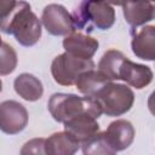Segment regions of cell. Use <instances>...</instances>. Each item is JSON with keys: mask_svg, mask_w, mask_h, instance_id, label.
<instances>
[{"mask_svg": "<svg viewBox=\"0 0 155 155\" xmlns=\"http://www.w3.org/2000/svg\"><path fill=\"white\" fill-rule=\"evenodd\" d=\"M94 62L92 59L76 58L67 52L58 54L51 64V74L53 80L62 86L75 85L78 78L88 70L94 69Z\"/></svg>", "mask_w": 155, "mask_h": 155, "instance_id": "5b68a950", "label": "cell"}, {"mask_svg": "<svg viewBox=\"0 0 155 155\" xmlns=\"http://www.w3.org/2000/svg\"><path fill=\"white\" fill-rule=\"evenodd\" d=\"M110 80H108L103 74H101L98 70H88L82 73L76 82L75 86L79 92L85 94L86 97H94L107 84H109Z\"/></svg>", "mask_w": 155, "mask_h": 155, "instance_id": "2e32d148", "label": "cell"}, {"mask_svg": "<svg viewBox=\"0 0 155 155\" xmlns=\"http://www.w3.org/2000/svg\"><path fill=\"white\" fill-rule=\"evenodd\" d=\"M148 109L151 113V115L155 116V90L150 93V96L148 98Z\"/></svg>", "mask_w": 155, "mask_h": 155, "instance_id": "44dd1931", "label": "cell"}, {"mask_svg": "<svg viewBox=\"0 0 155 155\" xmlns=\"http://www.w3.org/2000/svg\"><path fill=\"white\" fill-rule=\"evenodd\" d=\"M0 28L24 47L34 46L41 38V22L25 1L1 2Z\"/></svg>", "mask_w": 155, "mask_h": 155, "instance_id": "6da1fadb", "label": "cell"}, {"mask_svg": "<svg viewBox=\"0 0 155 155\" xmlns=\"http://www.w3.org/2000/svg\"><path fill=\"white\" fill-rule=\"evenodd\" d=\"M28 125L25 107L16 101H4L0 104V128L6 134H17Z\"/></svg>", "mask_w": 155, "mask_h": 155, "instance_id": "52a82bcc", "label": "cell"}, {"mask_svg": "<svg viewBox=\"0 0 155 155\" xmlns=\"http://www.w3.org/2000/svg\"><path fill=\"white\" fill-rule=\"evenodd\" d=\"M17 65V53L11 45L2 41L1 44V58H0V74L5 76L11 74Z\"/></svg>", "mask_w": 155, "mask_h": 155, "instance_id": "d6986e66", "label": "cell"}, {"mask_svg": "<svg viewBox=\"0 0 155 155\" xmlns=\"http://www.w3.org/2000/svg\"><path fill=\"white\" fill-rule=\"evenodd\" d=\"M76 30L91 33L94 28L110 29L115 23V10L105 1H82L71 13Z\"/></svg>", "mask_w": 155, "mask_h": 155, "instance_id": "3957f363", "label": "cell"}, {"mask_svg": "<svg viewBox=\"0 0 155 155\" xmlns=\"http://www.w3.org/2000/svg\"><path fill=\"white\" fill-rule=\"evenodd\" d=\"M41 22L47 33L54 36H68L76 30L71 13L59 4L45 6L41 15Z\"/></svg>", "mask_w": 155, "mask_h": 155, "instance_id": "8992f818", "label": "cell"}, {"mask_svg": "<svg viewBox=\"0 0 155 155\" xmlns=\"http://www.w3.org/2000/svg\"><path fill=\"white\" fill-rule=\"evenodd\" d=\"M154 5H155V4H154Z\"/></svg>", "mask_w": 155, "mask_h": 155, "instance_id": "7402d4cb", "label": "cell"}, {"mask_svg": "<svg viewBox=\"0 0 155 155\" xmlns=\"http://www.w3.org/2000/svg\"><path fill=\"white\" fill-rule=\"evenodd\" d=\"M79 148L80 142L65 131L56 132L46 139V150L48 155H74Z\"/></svg>", "mask_w": 155, "mask_h": 155, "instance_id": "9a60e30c", "label": "cell"}, {"mask_svg": "<svg viewBox=\"0 0 155 155\" xmlns=\"http://www.w3.org/2000/svg\"><path fill=\"white\" fill-rule=\"evenodd\" d=\"M13 88L19 97L28 102L39 101L44 93V86L41 81L29 73L19 74L13 81Z\"/></svg>", "mask_w": 155, "mask_h": 155, "instance_id": "5bb4252c", "label": "cell"}, {"mask_svg": "<svg viewBox=\"0 0 155 155\" xmlns=\"http://www.w3.org/2000/svg\"><path fill=\"white\" fill-rule=\"evenodd\" d=\"M102 113L107 116H120L126 114L134 103L133 91L124 84H107L94 97Z\"/></svg>", "mask_w": 155, "mask_h": 155, "instance_id": "277c9868", "label": "cell"}, {"mask_svg": "<svg viewBox=\"0 0 155 155\" xmlns=\"http://www.w3.org/2000/svg\"><path fill=\"white\" fill-rule=\"evenodd\" d=\"M84 155H116V150L109 144L105 132H98L88 140L81 143Z\"/></svg>", "mask_w": 155, "mask_h": 155, "instance_id": "ac0fdd59", "label": "cell"}, {"mask_svg": "<svg viewBox=\"0 0 155 155\" xmlns=\"http://www.w3.org/2000/svg\"><path fill=\"white\" fill-rule=\"evenodd\" d=\"M104 132L107 140L116 151L127 149L132 144L136 134L133 125L125 119H119L110 122L107 131Z\"/></svg>", "mask_w": 155, "mask_h": 155, "instance_id": "8fae6325", "label": "cell"}, {"mask_svg": "<svg viewBox=\"0 0 155 155\" xmlns=\"http://www.w3.org/2000/svg\"><path fill=\"white\" fill-rule=\"evenodd\" d=\"M63 125L64 131L70 133L80 143L88 140L99 132V124L97 122V119L88 114L79 115Z\"/></svg>", "mask_w": 155, "mask_h": 155, "instance_id": "7c38bea8", "label": "cell"}, {"mask_svg": "<svg viewBox=\"0 0 155 155\" xmlns=\"http://www.w3.org/2000/svg\"><path fill=\"white\" fill-rule=\"evenodd\" d=\"M19 155H48L46 150V139L33 138L28 140L22 147Z\"/></svg>", "mask_w": 155, "mask_h": 155, "instance_id": "ffe728a7", "label": "cell"}, {"mask_svg": "<svg viewBox=\"0 0 155 155\" xmlns=\"http://www.w3.org/2000/svg\"><path fill=\"white\" fill-rule=\"evenodd\" d=\"M131 48L137 58L143 61H155V25H144L132 29Z\"/></svg>", "mask_w": 155, "mask_h": 155, "instance_id": "9c48e42d", "label": "cell"}, {"mask_svg": "<svg viewBox=\"0 0 155 155\" xmlns=\"http://www.w3.org/2000/svg\"><path fill=\"white\" fill-rule=\"evenodd\" d=\"M98 47L99 42L97 39L79 31H75L63 39V48L67 53L86 61L92 59Z\"/></svg>", "mask_w": 155, "mask_h": 155, "instance_id": "ba28073f", "label": "cell"}, {"mask_svg": "<svg viewBox=\"0 0 155 155\" xmlns=\"http://www.w3.org/2000/svg\"><path fill=\"white\" fill-rule=\"evenodd\" d=\"M124 17L132 29L143 25L155 18V5L149 1L125 2L121 5Z\"/></svg>", "mask_w": 155, "mask_h": 155, "instance_id": "4fadbf2b", "label": "cell"}, {"mask_svg": "<svg viewBox=\"0 0 155 155\" xmlns=\"http://www.w3.org/2000/svg\"><path fill=\"white\" fill-rule=\"evenodd\" d=\"M127 57L117 50H108L102 56L98 63V71L103 74L108 80H119V71L122 62Z\"/></svg>", "mask_w": 155, "mask_h": 155, "instance_id": "e0dca14e", "label": "cell"}, {"mask_svg": "<svg viewBox=\"0 0 155 155\" xmlns=\"http://www.w3.org/2000/svg\"><path fill=\"white\" fill-rule=\"evenodd\" d=\"M47 107L51 116L62 124L82 114L92 115L96 119L103 114L94 98L80 97L73 93H53L48 99Z\"/></svg>", "mask_w": 155, "mask_h": 155, "instance_id": "7a4b0ae2", "label": "cell"}, {"mask_svg": "<svg viewBox=\"0 0 155 155\" xmlns=\"http://www.w3.org/2000/svg\"><path fill=\"white\" fill-rule=\"evenodd\" d=\"M153 71L148 65L134 63L126 58L120 68L119 71V80L125 81L127 85L142 90L148 86L153 80Z\"/></svg>", "mask_w": 155, "mask_h": 155, "instance_id": "30bf717a", "label": "cell"}]
</instances>
